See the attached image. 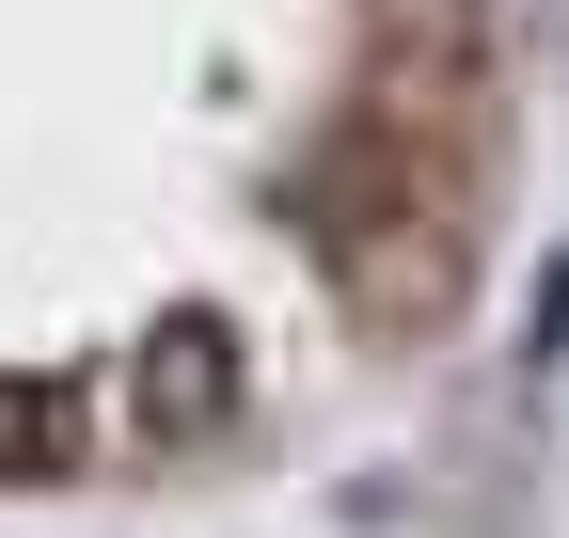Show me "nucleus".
Listing matches in <instances>:
<instances>
[{
    "mask_svg": "<svg viewBox=\"0 0 569 538\" xmlns=\"http://www.w3.org/2000/svg\"><path fill=\"white\" fill-rule=\"evenodd\" d=\"M222 396H238V365H222V332H206V317L174 332L159 365H142V412H159V428H206V412H222Z\"/></svg>",
    "mask_w": 569,
    "mask_h": 538,
    "instance_id": "nucleus-1",
    "label": "nucleus"
},
{
    "mask_svg": "<svg viewBox=\"0 0 569 538\" xmlns=\"http://www.w3.org/2000/svg\"><path fill=\"white\" fill-rule=\"evenodd\" d=\"M0 476H63V396L48 380H0Z\"/></svg>",
    "mask_w": 569,
    "mask_h": 538,
    "instance_id": "nucleus-2",
    "label": "nucleus"
}]
</instances>
